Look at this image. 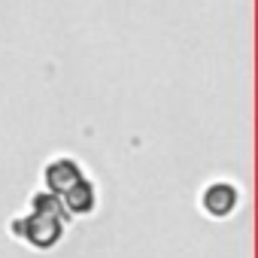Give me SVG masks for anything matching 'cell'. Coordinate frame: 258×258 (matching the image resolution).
I'll list each match as a JSON object with an SVG mask.
<instances>
[{"label": "cell", "instance_id": "7a4b0ae2", "mask_svg": "<svg viewBox=\"0 0 258 258\" xmlns=\"http://www.w3.org/2000/svg\"><path fill=\"white\" fill-rule=\"evenodd\" d=\"M79 179H85V170L76 158L70 155H55L43 164V188L52 191V195H64L67 188H73Z\"/></svg>", "mask_w": 258, "mask_h": 258}, {"label": "cell", "instance_id": "3957f363", "mask_svg": "<svg viewBox=\"0 0 258 258\" xmlns=\"http://www.w3.org/2000/svg\"><path fill=\"white\" fill-rule=\"evenodd\" d=\"M237 201H240V191H237V185H231V182H210L207 188H204V195H201V207H204V213H210V216H216V219H225V216H231L234 210H237Z\"/></svg>", "mask_w": 258, "mask_h": 258}, {"label": "cell", "instance_id": "6da1fadb", "mask_svg": "<svg viewBox=\"0 0 258 258\" xmlns=\"http://www.w3.org/2000/svg\"><path fill=\"white\" fill-rule=\"evenodd\" d=\"M10 234L25 240L31 249H40V252H49L61 243L64 237V222L52 219V216H43V213H25L19 219L10 222Z\"/></svg>", "mask_w": 258, "mask_h": 258}, {"label": "cell", "instance_id": "5b68a950", "mask_svg": "<svg viewBox=\"0 0 258 258\" xmlns=\"http://www.w3.org/2000/svg\"><path fill=\"white\" fill-rule=\"evenodd\" d=\"M28 210H31V213L52 216V219H58V222H64V225L70 222V216H67V210H64L61 198H58V195H52V191H46V188H40V191H34V195H31Z\"/></svg>", "mask_w": 258, "mask_h": 258}, {"label": "cell", "instance_id": "277c9868", "mask_svg": "<svg viewBox=\"0 0 258 258\" xmlns=\"http://www.w3.org/2000/svg\"><path fill=\"white\" fill-rule=\"evenodd\" d=\"M61 204H64V210H67L70 219H85V216H91V213L97 210V188H94V182H91L88 176L79 179L73 188H67V191L61 195Z\"/></svg>", "mask_w": 258, "mask_h": 258}]
</instances>
